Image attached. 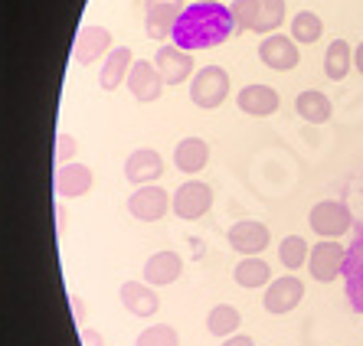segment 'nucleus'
<instances>
[{
    "label": "nucleus",
    "mask_w": 363,
    "mask_h": 346,
    "mask_svg": "<svg viewBox=\"0 0 363 346\" xmlns=\"http://www.w3.org/2000/svg\"><path fill=\"white\" fill-rule=\"evenodd\" d=\"M281 23H285V0H262V7H259V23H255V33L272 36Z\"/></svg>",
    "instance_id": "nucleus-29"
},
{
    "label": "nucleus",
    "mask_w": 363,
    "mask_h": 346,
    "mask_svg": "<svg viewBox=\"0 0 363 346\" xmlns=\"http://www.w3.org/2000/svg\"><path fill=\"white\" fill-rule=\"evenodd\" d=\"M76 151H79L76 137L66 134V131H60V134H56V161H60V163H72V161H76Z\"/></svg>",
    "instance_id": "nucleus-31"
},
{
    "label": "nucleus",
    "mask_w": 363,
    "mask_h": 346,
    "mask_svg": "<svg viewBox=\"0 0 363 346\" xmlns=\"http://www.w3.org/2000/svg\"><path fill=\"white\" fill-rule=\"evenodd\" d=\"M174 163H177L180 173H200L210 163V144L203 137H184L174 147Z\"/></svg>",
    "instance_id": "nucleus-21"
},
{
    "label": "nucleus",
    "mask_w": 363,
    "mask_h": 346,
    "mask_svg": "<svg viewBox=\"0 0 363 346\" xmlns=\"http://www.w3.org/2000/svg\"><path fill=\"white\" fill-rule=\"evenodd\" d=\"M340 275H347V297L354 301V311H363V226L357 232V242L347 248Z\"/></svg>",
    "instance_id": "nucleus-18"
},
{
    "label": "nucleus",
    "mask_w": 363,
    "mask_h": 346,
    "mask_svg": "<svg viewBox=\"0 0 363 346\" xmlns=\"http://www.w3.org/2000/svg\"><path fill=\"white\" fill-rule=\"evenodd\" d=\"M308 242H304V236H285L279 242V262L285 265L288 271H298L308 265Z\"/></svg>",
    "instance_id": "nucleus-27"
},
{
    "label": "nucleus",
    "mask_w": 363,
    "mask_h": 346,
    "mask_svg": "<svg viewBox=\"0 0 363 346\" xmlns=\"http://www.w3.org/2000/svg\"><path fill=\"white\" fill-rule=\"evenodd\" d=\"M223 346H255L252 337H245V333H233V337L223 340Z\"/></svg>",
    "instance_id": "nucleus-33"
},
{
    "label": "nucleus",
    "mask_w": 363,
    "mask_h": 346,
    "mask_svg": "<svg viewBox=\"0 0 363 346\" xmlns=\"http://www.w3.org/2000/svg\"><path fill=\"white\" fill-rule=\"evenodd\" d=\"M128 92L144 105H151V102L161 98L164 79H161V72L154 69L151 59H135V66H131V72H128Z\"/></svg>",
    "instance_id": "nucleus-12"
},
{
    "label": "nucleus",
    "mask_w": 363,
    "mask_h": 346,
    "mask_svg": "<svg viewBox=\"0 0 363 346\" xmlns=\"http://www.w3.org/2000/svg\"><path fill=\"white\" fill-rule=\"evenodd\" d=\"M167 209H170V193L154 183L138 186L135 193L128 196V212H131L138 222H157L167 216Z\"/></svg>",
    "instance_id": "nucleus-8"
},
{
    "label": "nucleus",
    "mask_w": 363,
    "mask_h": 346,
    "mask_svg": "<svg viewBox=\"0 0 363 346\" xmlns=\"http://www.w3.org/2000/svg\"><path fill=\"white\" fill-rule=\"evenodd\" d=\"M184 10V0H144V33H147V40L167 42Z\"/></svg>",
    "instance_id": "nucleus-5"
},
{
    "label": "nucleus",
    "mask_w": 363,
    "mask_h": 346,
    "mask_svg": "<svg viewBox=\"0 0 363 346\" xmlns=\"http://www.w3.org/2000/svg\"><path fill=\"white\" fill-rule=\"evenodd\" d=\"M111 52V30H105V26H82L76 33V42H72V59L79 62V66H92V62H99L101 56H108Z\"/></svg>",
    "instance_id": "nucleus-10"
},
{
    "label": "nucleus",
    "mask_w": 363,
    "mask_h": 346,
    "mask_svg": "<svg viewBox=\"0 0 363 346\" xmlns=\"http://www.w3.org/2000/svg\"><path fill=\"white\" fill-rule=\"evenodd\" d=\"M354 69L363 76V42H357V50H354Z\"/></svg>",
    "instance_id": "nucleus-35"
},
{
    "label": "nucleus",
    "mask_w": 363,
    "mask_h": 346,
    "mask_svg": "<svg viewBox=\"0 0 363 346\" xmlns=\"http://www.w3.org/2000/svg\"><path fill=\"white\" fill-rule=\"evenodd\" d=\"M321 33H324V20L314 10H301V13L291 17V40L298 46H311V42L321 40Z\"/></svg>",
    "instance_id": "nucleus-26"
},
{
    "label": "nucleus",
    "mask_w": 363,
    "mask_h": 346,
    "mask_svg": "<svg viewBox=\"0 0 363 346\" xmlns=\"http://www.w3.org/2000/svg\"><path fill=\"white\" fill-rule=\"evenodd\" d=\"M125 177L128 183H138V186L154 183L157 177H164V157L157 151H151V147H138L135 154H128Z\"/></svg>",
    "instance_id": "nucleus-16"
},
{
    "label": "nucleus",
    "mask_w": 363,
    "mask_h": 346,
    "mask_svg": "<svg viewBox=\"0 0 363 346\" xmlns=\"http://www.w3.org/2000/svg\"><path fill=\"white\" fill-rule=\"evenodd\" d=\"M82 343L85 346H101V333H99V330H89V327H85L82 330Z\"/></svg>",
    "instance_id": "nucleus-34"
},
{
    "label": "nucleus",
    "mask_w": 363,
    "mask_h": 346,
    "mask_svg": "<svg viewBox=\"0 0 363 346\" xmlns=\"http://www.w3.org/2000/svg\"><path fill=\"white\" fill-rule=\"evenodd\" d=\"M295 111L301 115V121L324 125V121H330V115H334V105H330V98L324 92H318V88H308V92H301L295 98Z\"/></svg>",
    "instance_id": "nucleus-23"
},
{
    "label": "nucleus",
    "mask_w": 363,
    "mask_h": 346,
    "mask_svg": "<svg viewBox=\"0 0 363 346\" xmlns=\"http://www.w3.org/2000/svg\"><path fill=\"white\" fill-rule=\"evenodd\" d=\"M184 271V262H180L177 252H154L147 262H144V281L154 287L174 284Z\"/></svg>",
    "instance_id": "nucleus-19"
},
{
    "label": "nucleus",
    "mask_w": 363,
    "mask_h": 346,
    "mask_svg": "<svg viewBox=\"0 0 363 346\" xmlns=\"http://www.w3.org/2000/svg\"><path fill=\"white\" fill-rule=\"evenodd\" d=\"M233 36V13L226 4H190L174 23V46L184 52L213 50Z\"/></svg>",
    "instance_id": "nucleus-1"
},
{
    "label": "nucleus",
    "mask_w": 363,
    "mask_h": 346,
    "mask_svg": "<svg viewBox=\"0 0 363 346\" xmlns=\"http://www.w3.org/2000/svg\"><path fill=\"white\" fill-rule=\"evenodd\" d=\"M233 281H236L239 287L255 291V287H265L272 281V268L262 255H245L242 262L236 265V271H233Z\"/></svg>",
    "instance_id": "nucleus-22"
},
{
    "label": "nucleus",
    "mask_w": 363,
    "mask_h": 346,
    "mask_svg": "<svg viewBox=\"0 0 363 346\" xmlns=\"http://www.w3.org/2000/svg\"><path fill=\"white\" fill-rule=\"evenodd\" d=\"M229 245H233V252L239 255H262L265 248H269L272 242V232L269 226H262V222H255V219H242L236 222V226L229 229Z\"/></svg>",
    "instance_id": "nucleus-13"
},
{
    "label": "nucleus",
    "mask_w": 363,
    "mask_h": 346,
    "mask_svg": "<svg viewBox=\"0 0 363 346\" xmlns=\"http://www.w3.org/2000/svg\"><path fill=\"white\" fill-rule=\"evenodd\" d=\"M135 346H180V340H177V330L170 323H154V327L138 333Z\"/></svg>",
    "instance_id": "nucleus-30"
},
{
    "label": "nucleus",
    "mask_w": 363,
    "mask_h": 346,
    "mask_svg": "<svg viewBox=\"0 0 363 346\" xmlns=\"http://www.w3.org/2000/svg\"><path fill=\"white\" fill-rule=\"evenodd\" d=\"M350 69H354V46L347 40H334L324 52V76L330 82H344Z\"/></svg>",
    "instance_id": "nucleus-24"
},
{
    "label": "nucleus",
    "mask_w": 363,
    "mask_h": 346,
    "mask_svg": "<svg viewBox=\"0 0 363 346\" xmlns=\"http://www.w3.org/2000/svg\"><path fill=\"white\" fill-rule=\"evenodd\" d=\"M69 307H72V321L82 327V323H85V301L79 294H72V297H69Z\"/></svg>",
    "instance_id": "nucleus-32"
},
{
    "label": "nucleus",
    "mask_w": 363,
    "mask_h": 346,
    "mask_svg": "<svg viewBox=\"0 0 363 346\" xmlns=\"http://www.w3.org/2000/svg\"><path fill=\"white\" fill-rule=\"evenodd\" d=\"M194 4H223V0H194Z\"/></svg>",
    "instance_id": "nucleus-37"
},
{
    "label": "nucleus",
    "mask_w": 363,
    "mask_h": 346,
    "mask_svg": "<svg viewBox=\"0 0 363 346\" xmlns=\"http://www.w3.org/2000/svg\"><path fill=\"white\" fill-rule=\"evenodd\" d=\"M344 258H347V248L337 238H321V242L311 245V252H308V271H311L314 281L330 284V281H337V275L344 271Z\"/></svg>",
    "instance_id": "nucleus-6"
},
{
    "label": "nucleus",
    "mask_w": 363,
    "mask_h": 346,
    "mask_svg": "<svg viewBox=\"0 0 363 346\" xmlns=\"http://www.w3.org/2000/svg\"><path fill=\"white\" fill-rule=\"evenodd\" d=\"M308 226L321 238H340L354 229V212L344 200H321L308 212Z\"/></svg>",
    "instance_id": "nucleus-2"
},
{
    "label": "nucleus",
    "mask_w": 363,
    "mask_h": 346,
    "mask_svg": "<svg viewBox=\"0 0 363 346\" xmlns=\"http://www.w3.org/2000/svg\"><path fill=\"white\" fill-rule=\"evenodd\" d=\"M190 98H194V105L203 111L220 108L229 98V72L223 66L200 69L194 76V82H190Z\"/></svg>",
    "instance_id": "nucleus-3"
},
{
    "label": "nucleus",
    "mask_w": 363,
    "mask_h": 346,
    "mask_svg": "<svg viewBox=\"0 0 363 346\" xmlns=\"http://www.w3.org/2000/svg\"><path fill=\"white\" fill-rule=\"evenodd\" d=\"M118 297L125 304V311L135 313V317H154L161 311V297H157L154 284H147V281H125Z\"/></svg>",
    "instance_id": "nucleus-15"
},
{
    "label": "nucleus",
    "mask_w": 363,
    "mask_h": 346,
    "mask_svg": "<svg viewBox=\"0 0 363 346\" xmlns=\"http://www.w3.org/2000/svg\"><path fill=\"white\" fill-rule=\"evenodd\" d=\"M56 222H60V229H66V209H62V206L56 209Z\"/></svg>",
    "instance_id": "nucleus-36"
},
{
    "label": "nucleus",
    "mask_w": 363,
    "mask_h": 346,
    "mask_svg": "<svg viewBox=\"0 0 363 346\" xmlns=\"http://www.w3.org/2000/svg\"><path fill=\"white\" fill-rule=\"evenodd\" d=\"M213 206V190L210 183L203 180H186V183L177 186V193L170 196V209L177 219H186V222H196L203 219Z\"/></svg>",
    "instance_id": "nucleus-4"
},
{
    "label": "nucleus",
    "mask_w": 363,
    "mask_h": 346,
    "mask_svg": "<svg viewBox=\"0 0 363 346\" xmlns=\"http://www.w3.org/2000/svg\"><path fill=\"white\" fill-rule=\"evenodd\" d=\"M259 59L272 72H291L301 62V46L285 33H272L259 42Z\"/></svg>",
    "instance_id": "nucleus-7"
},
{
    "label": "nucleus",
    "mask_w": 363,
    "mask_h": 346,
    "mask_svg": "<svg viewBox=\"0 0 363 346\" xmlns=\"http://www.w3.org/2000/svg\"><path fill=\"white\" fill-rule=\"evenodd\" d=\"M259 7H262V0H233V4H229V13H233V33L255 30V23H259Z\"/></svg>",
    "instance_id": "nucleus-28"
},
{
    "label": "nucleus",
    "mask_w": 363,
    "mask_h": 346,
    "mask_svg": "<svg viewBox=\"0 0 363 346\" xmlns=\"http://www.w3.org/2000/svg\"><path fill=\"white\" fill-rule=\"evenodd\" d=\"M239 323H242V313L236 311L233 304H216L210 313H206V330H210L213 337H233L239 330Z\"/></svg>",
    "instance_id": "nucleus-25"
},
{
    "label": "nucleus",
    "mask_w": 363,
    "mask_h": 346,
    "mask_svg": "<svg viewBox=\"0 0 363 346\" xmlns=\"http://www.w3.org/2000/svg\"><path fill=\"white\" fill-rule=\"evenodd\" d=\"M304 297V281L295 278V275H285V278H272L269 284H265V297L262 304L269 313H291L298 304H301Z\"/></svg>",
    "instance_id": "nucleus-9"
},
{
    "label": "nucleus",
    "mask_w": 363,
    "mask_h": 346,
    "mask_svg": "<svg viewBox=\"0 0 363 346\" xmlns=\"http://www.w3.org/2000/svg\"><path fill=\"white\" fill-rule=\"evenodd\" d=\"M131 66H135V56H131V50H128V46H115V50L105 56V62H101L99 85L105 88V92H115V88H118V85L128 79Z\"/></svg>",
    "instance_id": "nucleus-20"
},
{
    "label": "nucleus",
    "mask_w": 363,
    "mask_h": 346,
    "mask_svg": "<svg viewBox=\"0 0 363 346\" xmlns=\"http://www.w3.org/2000/svg\"><path fill=\"white\" fill-rule=\"evenodd\" d=\"M236 105L242 115H252V118H269L275 115L281 105L279 92L272 88V85H245L242 92L236 95Z\"/></svg>",
    "instance_id": "nucleus-17"
},
{
    "label": "nucleus",
    "mask_w": 363,
    "mask_h": 346,
    "mask_svg": "<svg viewBox=\"0 0 363 346\" xmlns=\"http://www.w3.org/2000/svg\"><path fill=\"white\" fill-rule=\"evenodd\" d=\"M154 69L161 72L164 85H184L186 79L194 76V56L184 50H177L174 42H164L161 50H157V56H154Z\"/></svg>",
    "instance_id": "nucleus-11"
},
{
    "label": "nucleus",
    "mask_w": 363,
    "mask_h": 346,
    "mask_svg": "<svg viewBox=\"0 0 363 346\" xmlns=\"http://www.w3.org/2000/svg\"><path fill=\"white\" fill-rule=\"evenodd\" d=\"M52 190L60 200H79L92 190V170L85 167V163H60L56 170V177H52Z\"/></svg>",
    "instance_id": "nucleus-14"
}]
</instances>
